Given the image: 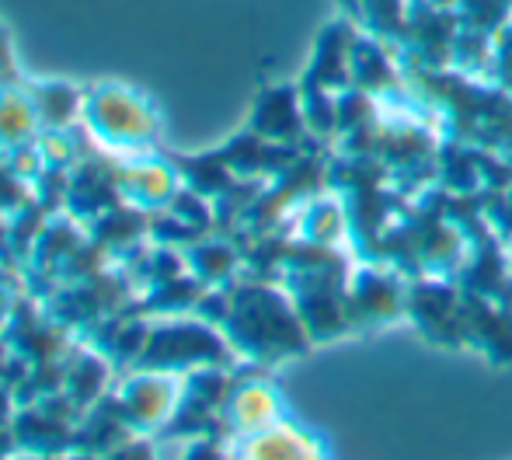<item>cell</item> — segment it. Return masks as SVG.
I'll use <instances>...</instances> for the list:
<instances>
[{"mask_svg":"<svg viewBox=\"0 0 512 460\" xmlns=\"http://www.w3.org/2000/svg\"><path fill=\"white\" fill-rule=\"evenodd\" d=\"M223 335L241 356H251L255 363H276V359L304 349L310 332L300 311H293L283 293L269 290V286H248L227 304Z\"/></svg>","mask_w":512,"mask_h":460,"instance_id":"cell-1","label":"cell"},{"mask_svg":"<svg viewBox=\"0 0 512 460\" xmlns=\"http://www.w3.org/2000/svg\"><path fill=\"white\" fill-rule=\"evenodd\" d=\"M178 398H182V384H178L175 373L147 370L122 384V391L115 394V405H119L122 419L129 422L133 433L147 436L161 433L168 426L178 408Z\"/></svg>","mask_w":512,"mask_h":460,"instance_id":"cell-4","label":"cell"},{"mask_svg":"<svg viewBox=\"0 0 512 460\" xmlns=\"http://www.w3.org/2000/svg\"><path fill=\"white\" fill-rule=\"evenodd\" d=\"M102 460H157V447L147 436H129L119 447H112Z\"/></svg>","mask_w":512,"mask_h":460,"instance_id":"cell-9","label":"cell"},{"mask_svg":"<svg viewBox=\"0 0 512 460\" xmlns=\"http://www.w3.org/2000/svg\"><path fill=\"white\" fill-rule=\"evenodd\" d=\"M84 122L112 150H147L157 140V115L136 91L105 84L84 98Z\"/></svg>","mask_w":512,"mask_h":460,"instance_id":"cell-2","label":"cell"},{"mask_svg":"<svg viewBox=\"0 0 512 460\" xmlns=\"http://www.w3.org/2000/svg\"><path fill=\"white\" fill-rule=\"evenodd\" d=\"M182 460H230V450L223 447L220 436H196V440H189V447H185Z\"/></svg>","mask_w":512,"mask_h":460,"instance_id":"cell-10","label":"cell"},{"mask_svg":"<svg viewBox=\"0 0 512 460\" xmlns=\"http://www.w3.org/2000/svg\"><path fill=\"white\" fill-rule=\"evenodd\" d=\"M35 102L11 88H0V150H14L28 140L35 129Z\"/></svg>","mask_w":512,"mask_h":460,"instance_id":"cell-8","label":"cell"},{"mask_svg":"<svg viewBox=\"0 0 512 460\" xmlns=\"http://www.w3.org/2000/svg\"><path fill=\"white\" fill-rule=\"evenodd\" d=\"M234 356V345L196 321H168L147 332L140 349V366L157 373H196L206 366H223Z\"/></svg>","mask_w":512,"mask_h":460,"instance_id":"cell-3","label":"cell"},{"mask_svg":"<svg viewBox=\"0 0 512 460\" xmlns=\"http://www.w3.org/2000/svg\"><path fill=\"white\" fill-rule=\"evenodd\" d=\"M4 74H11V49H7V39L0 32V88H7L11 81H4Z\"/></svg>","mask_w":512,"mask_h":460,"instance_id":"cell-11","label":"cell"},{"mask_svg":"<svg viewBox=\"0 0 512 460\" xmlns=\"http://www.w3.org/2000/svg\"><path fill=\"white\" fill-rule=\"evenodd\" d=\"M115 175H119V192L140 210H161L178 192L175 168L164 161H126Z\"/></svg>","mask_w":512,"mask_h":460,"instance_id":"cell-7","label":"cell"},{"mask_svg":"<svg viewBox=\"0 0 512 460\" xmlns=\"http://www.w3.org/2000/svg\"><path fill=\"white\" fill-rule=\"evenodd\" d=\"M230 460H324V450L314 436L283 419L262 433L237 440Z\"/></svg>","mask_w":512,"mask_h":460,"instance_id":"cell-6","label":"cell"},{"mask_svg":"<svg viewBox=\"0 0 512 460\" xmlns=\"http://www.w3.org/2000/svg\"><path fill=\"white\" fill-rule=\"evenodd\" d=\"M14 460H60V457H49V454H28V450H18Z\"/></svg>","mask_w":512,"mask_h":460,"instance_id":"cell-12","label":"cell"},{"mask_svg":"<svg viewBox=\"0 0 512 460\" xmlns=\"http://www.w3.org/2000/svg\"><path fill=\"white\" fill-rule=\"evenodd\" d=\"M283 422V405H279V394L269 384H234L223 408V426L234 440L244 436H255L262 429Z\"/></svg>","mask_w":512,"mask_h":460,"instance_id":"cell-5","label":"cell"}]
</instances>
